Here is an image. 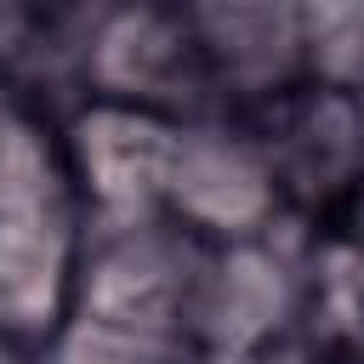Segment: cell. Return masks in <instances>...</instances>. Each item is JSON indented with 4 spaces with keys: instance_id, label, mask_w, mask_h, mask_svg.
<instances>
[{
    "instance_id": "1",
    "label": "cell",
    "mask_w": 364,
    "mask_h": 364,
    "mask_svg": "<svg viewBox=\"0 0 364 364\" xmlns=\"http://www.w3.org/2000/svg\"><path fill=\"white\" fill-rule=\"evenodd\" d=\"M63 148L102 222H142V216H159L171 199L182 119L136 102L85 97V108L63 131Z\"/></svg>"
},
{
    "instance_id": "2",
    "label": "cell",
    "mask_w": 364,
    "mask_h": 364,
    "mask_svg": "<svg viewBox=\"0 0 364 364\" xmlns=\"http://www.w3.org/2000/svg\"><path fill=\"white\" fill-rule=\"evenodd\" d=\"M279 205L273 159L256 136L233 125H182L176 171H171V222L188 233L250 239Z\"/></svg>"
},
{
    "instance_id": "3",
    "label": "cell",
    "mask_w": 364,
    "mask_h": 364,
    "mask_svg": "<svg viewBox=\"0 0 364 364\" xmlns=\"http://www.w3.org/2000/svg\"><path fill=\"white\" fill-rule=\"evenodd\" d=\"M68 284H74V233L63 210L0 216V336L51 330Z\"/></svg>"
}]
</instances>
